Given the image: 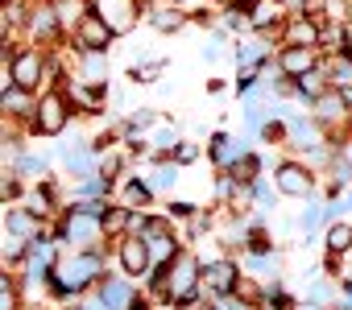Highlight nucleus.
I'll return each instance as SVG.
<instances>
[{
	"label": "nucleus",
	"mask_w": 352,
	"mask_h": 310,
	"mask_svg": "<svg viewBox=\"0 0 352 310\" xmlns=\"http://www.w3.org/2000/svg\"><path fill=\"white\" fill-rule=\"evenodd\" d=\"M100 277H104V257L100 252H87V248H75L71 257H58L50 289L58 298H71V294H83V289L100 285Z\"/></svg>",
	"instance_id": "nucleus-1"
},
{
	"label": "nucleus",
	"mask_w": 352,
	"mask_h": 310,
	"mask_svg": "<svg viewBox=\"0 0 352 310\" xmlns=\"http://www.w3.org/2000/svg\"><path fill=\"white\" fill-rule=\"evenodd\" d=\"M104 219H96V215H83V211H75V207H67V215H63V228H58V240L63 244H75V248H87V252H100V244H104Z\"/></svg>",
	"instance_id": "nucleus-2"
},
{
	"label": "nucleus",
	"mask_w": 352,
	"mask_h": 310,
	"mask_svg": "<svg viewBox=\"0 0 352 310\" xmlns=\"http://www.w3.org/2000/svg\"><path fill=\"white\" fill-rule=\"evenodd\" d=\"M71 124V95L63 91H46L38 112H34V132L38 136H63Z\"/></svg>",
	"instance_id": "nucleus-3"
},
{
	"label": "nucleus",
	"mask_w": 352,
	"mask_h": 310,
	"mask_svg": "<svg viewBox=\"0 0 352 310\" xmlns=\"http://www.w3.org/2000/svg\"><path fill=\"white\" fill-rule=\"evenodd\" d=\"M141 5H149V0H91V9L112 25V34H116V38H124V34L137 25Z\"/></svg>",
	"instance_id": "nucleus-4"
},
{
	"label": "nucleus",
	"mask_w": 352,
	"mask_h": 310,
	"mask_svg": "<svg viewBox=\"0 0 352 310\" xmlns=\"http://www.w3.org/2000/svg\"><path fill=\"white\" fill-rule=\"evenodd\" d=\"M25 34L34 38V42H54L58 34H67L63 29V21H58V9H54V0H38V5H34V0H30V21H25ZM42 46V50H46Z\"/></svg>",
	"instance_id": "nucleus-5"
},
{
	"label": "nucleus",
	"mask_w": 352,
	"mask_h": 310,
	"mask_svg": "<svg viewBox=\"0 0 352 310\" xmlns=\"http://www.w3.org/2000/svg\"><path fill=\"white\" fill-rule=\"evenodd\" d=\"M116 261L129 277H145L153 269V257H149V240L145 236H120L116 240Z\"/></svg>",
	"instance_id": "nucleus-6"
},
{
	"label": "nucleus",
	"mask_w": 352,
	"mask_h": 310,
	"mask_svg": "<svg viewBox=\"0 0 352 310\" xmlns=\"http://www.w3.org/2000/svg\"><path fill=\"white\" fill-rule=\"evenodd\" d=\"M241 285V265L236 261H208L204 265V294L208 298H228Z\"/></svg>",
	"instance_id": "nucleus-7"
},
{
	"label": "nucleus",
	"mask_w": 352,
	"mask_h": 310,
	"mask_svg": "<svg viewBox=\"0 0 352 310\" xmlns=\"http://www.w3.org/2000/svg\"><path fill=\"white\" fill-rule=\"evenodd\" d=\"M71 38H75V50H104V54H108V46H112V38H116V34H112V25L91 9V13L75 25V34H71Z\"/></svg>",
	"instance_id": "nucleus-8"
},
{
	"label": "nucleus",
	"mask_w": 352,
	"mask_h": 310,
	"mask_svg": "<svg viewBox=\"0 0 352 310\" xmlns=\"http://www.w3.org/2000/svg\"><path fill=\"white\" fill-rule=\"evenodd\" d=\"M282 38H286V46H319L323 42V17H315V13L286 17L282 21Z\"/></svg>",
	"instance_id": "nucleus-9"
},
{
	"label": "nucleus",
	"mask_w": 352,
	"mask_h": 310,
	"mask_svg": "<svg viewBox=\"0 0 352 310\" xmlns=\"http://www.w3.org/2000/svg\"><path fill=\"white\" fill-rule=\"evenodd\" d=\"M274 62H278L282 79H298V75L319 67V46H282Z\"/></svg>",
	"instance_id": "nucleus-10"
},
{
	"label": "nucleus",
	"mask_w": 352,
	"mask_h": 310,
	"mask_svg": "<svg viewBox=\"0 0 352 310\" xmlns=\"http://www.w3.org/2000/svg\"><path fill=\"white\" fill-rule=\"evenodd\" d=\"M274 187H278V195L307 199V195L315 191V178H311V170H307V166H298V162H282V166H278V174H274Z\"/></svg>",
	"instance_id": "nucleus-11"
},
{
	"label": "nucleus",
	"mask_w": 352,
	"mask_h": 310,
	"mask_svg": "<svg viewBox=\"0 0 352 310\" xmlns=\"http://www.w3.org/2000/svg\"><path fill=\"white\" fill-rule=\"evenodd\" d=\"M42 211L38 207H17V203H5V232H13V236H25V240H38V236H46L42 232Z\"/></svg>",
	"instance_id": "nucleus-12"
},
{
	"label": "nucleus",
	"mask_w": 352,
	"mask_h": 310,
	"mask_svg": "<svg viewBox=\"0 0 352 310\" xmlns=\"http://www.w3.org/2000/svg\"><path fill=\"white\" fill-rule=\"evenodd\" d=\"M145 9H149V25L157 34H179L191 21V13L179 5V0H153V5H145Z\"/></svg>",
	"instance_id": "nucleus-13"
},
{
	"label": "nucleus",
	"mask_w": 352,
	"mask_h": 310,
	"mask_svg": "<svg viewBox=\"0 0 352 310\" xmlns=\"http://www.w3.org/2000/svg\"><path fill=\"white\" fill-rule=\"evenodd\" d=\"M311 108H315V112H311V116H315V120H319V124H323V128H336V124H340V120H348V112H352V108H348V99H344V91H340V87H331V91H327V95H319V99H315V104H311Z\"/></svg>",
	"instance_id": "nucleus-14"
},
{
	"label": "nucleus",
	"mask_w": 352,
	"mask_h": 310,
	"mask_svg": "<svg viewBox=\"0 0 352 310\" xmlns=\"http://www.w3.org/2000/svg\"><path fill=\"white\" fill-rule=\"evenodd\" d=\"M96 294H100V302H104V310H129L133 306V285L124 281V277H100V285H96Z\"/></svg>",
	"instance_id": "nucleus-15"
},
{
	"label": "nucleus",
	"mask_w": 352,
	"mask_h": 310,
	"mask_svg": "<svg viewBox=\"0 0 352 310\" xmlns=\"http://www.w3.org/2000/svg\"><path fill=\"white\" fill-rule=\"evenodd\" d=\"M208 153H212V158H216V166H220V170H232V166H236V162L245 158L249 149H245V141H241V136L216 132V136H212V145H208Z\"/></svg>",
	"instance_id": "nucleus-16"
},
{
	"label": "nucleus",
	"mask_w": 352,
	"mask_h": 310,
	"mask_svg": "<svg viewBox=\"0 0 352 310\" xmlns=\"http://www.w3.org/2000/svg\"><path fill=\"white\" fill-rule=\"evenodd\" d=\"M79 83L108 87V54L104 50H79Z\"/></svg>",
	"instance_id": "nucleus-17"
},
{
	"label": "nucleus",
	"mask_w": 352,
	"mask_h": 310,
	"mask_svg": "<svg viewBox=\"0 0 352 310\" xmlns=\"http://www.w3.org/2000/svg\"><path fill=\"white\" fill-rule=\"evenodd\" d=\"M270 58H274V46H270L265 34H257V38H249V42H236V62H241V67H265Z\"/></svg>",
	"instance_id": "nucleus-18"
},
{
	"label": "nucleus",
	"mask_w": 352,
	"mask_h": 310,
	"mask_svg": "<svg viewBox=\"0 0 352 310\" xmlns=\"http://www.w3.org/2000/svg\"><path fill=\"white\" fill-rule=\"evenodd\" d=\"M294 87H298V99H307V104H315L319 95H327V91H331V79H327V67L319 62L315 71H307V75H298V79H294Z\"/></svg>",
	"instance_id": "nucleus-19"
},
{
	"label": "nucleus",
	"mask_w": 352,
	"mask_h": 310,
	"mask_svg": "<svg viewBox=\"0 0 352 310\" xmlns=\"http://www.w3.org/2000/svg\"><path fill=\"white\" fill-rule=\"evenodd\" d=\"M282 17H286V9L278 5V0H257V9L249 13V29L253 34H270V29L282 25Z\"/></svg>",
	"instance_id": "nucleus-20"
},
{
	"label": "nucleus",
	"mask_w": 352,
	"mask_h": 310,
	"mask_svg": "<svg viewBox=\"0 0 352 310\" xmlns=\"http://www.w3.org/2000/svg\"><path fill=\"white\" fill-rule=\"evenodd\" d=\"M54 9H58V21L67 34H75V25L91 13V0H54Z\"/></svg>",
	"instance_id": "nucleus-21"
},
{
	"label": "nucleus",
	"mask_w": 352,
	"mask_h": 310,
	"mask_svg": "<svg viewBox=\"0 0 352 310\" xmlns=\"http://www.w3.org/2000/svg\"><path fill=\"white\" fill-rule=\"evenodd\" d=\"M323 67H327V79H331V87H340V91H352V54H331Z\"/></svg>",
	"instance_id": "nucleus-22"
},
{
	"label": "nucleus",
	"mask_w": 352,
	"mask_h": 310,
	"mask_svg": "<svg viewBox=\"0 0 352 310\" xmlns=\"http://www.w3.org/2000/svg\"><path fill=\"white\" fill-rule=\"evenodd\" d=\"M187 166H179V162H174V153H170V158H162L157 162V170H153V178H149V187L153 191H170V187H179V174H183Z\"/></svg>",
	"instance_id": "nucleus-23"
},
{
	"label": "nucleus",
	"mask_w": 352,
	"mask_h": 310,
	"mask_svg": "<svg viewBox=\"0 0 352 310\" xmlns=\"http://www.w3.org/2000/svg\"><path fill=\"white\" fill-rule=\"evenodd\" d=\"M30 95H34V91H21V87H13V91H5V95H0V104H5V112H9V116H17V120H30V116L38 112V108L30 104Z\"/></svg>",
	"instance_id": "nucleus-24"
},
{
	"label": "nucleus",
	"mask_w": 352,
	"mask_h": 310,
	"mask_svg": "<svg viewBox=\"0 0 352 310\" xmlns=\"http://www.w3.org/2000/svg\"><path fill=\"white\" fill-rule=\"evenodd\" d=\"M149 257H153V265H170L174 257H179V240H174L170 232L149 236Z\"/></svg>",
	"instance_id": "nucleus-25"
},
{
	"label": "nucleus",
	"mask_w": 352,
	"mask_h": 310,
	"mask_svg": "<svg viewBox=\"0 0 352 310\" xmlns=\"http://www.w3.org/2000/svg\"><path fill=\"white\" fill-rule=\"evenodd\" d=\"M153 195H157V191H153L149 182H141V178H129V182H124V207H137V211H141V207L153 203Z\"/></svg>",
	"instance_id": "nucleus-26"
},
{
	"label": "nucleus",
	"mask_w": 352,
	"mask_h": 310,
	"mask_svg": "<svg viewBox=\"0 0 352 310\" xmlns=\"http://www.w3.org/2000/svg\"><path fill=\"white\" fill-rule=\"evenodd\" d=\"M323 244H327V252L344 257V252L352 248V224H344V219L336 224V219H331V228H327V240H323Z\"/></svg>",
	"instance_id": "nucleus-27"
},
{
	"label": "nucleus",
	"mask_w": 352,
	"mask_h": 310,
	"mask_svg": "<svg viewBox=\"0 0 352 310\" xmlns=\"http://www.w3.org/2000/svg\"><path fill=\"white\" fill-rule=\"evenodd\" d=\"M129 219H133V207H108V215H104V232L108 236H124L129 232Z\"/></svg>",
	"instance_id": "nucleus-28"
},
{
	"label": "nucleus",
	"mask_w": 352,
	"mask_h": 310,
	"mask_svg": "<svg viewBox=\"0 0 352 310\" xmlns=\"http://www.w3.org/2000/svg\"><path fill=\"white\" fill-rule=\"evenodd\" d=\"M13 174H17V178H30V182H38V178H46V158H17Z\"/></svg>",
	"instance_id": "nucleus-29"
},
{
	"label": "nucleus",
	"mask_w": 352,
	"mask_h": 310,
	"mask_svg": "<svg viewBox=\"0 0 352 310\" xmlns=\"http://www.w3.org/2000/svg\"><path fill=\"white\" fill-rule=\"evenodd\" d=\"M153 149L157 153H174V149H179V132H174V128H157L153 132Z\"/></svg>",
	"instance_id": "nucleus-30"
},
{
	"label": "nucleus",
	"mask_w": 352,
	"mask_h": 310,
	"mask_svg": "<svg viewBox=\"0 0 352 310\" xmlns=\"http://www.w3.org/2000/svg\"><path fill=\"white\" fill-rule=\"evenodd\" d=\"M174 162H179V166H195V162H199V145H195V141H179V149H174Z\"/></svg>",
	"instance_id": "nucleus-31"
},
{
	"label": "nucleus",
	"mask_w": 352,
	"mask_h": 310,
	"mask_svg": "<svg viewBox=\"0 0 352 310\" xmlns=\"http://www.w3.org/2000/svg\"><path fill=\"white\" fill-rule=\"evenodd\" d=\"M162 58H153V62H145V67H133V83H153L157 75H162Z\"/></svg>",
	"instance_id": "nucleus-32"
},
{
	"label": "nucleus",
	"mask_w": 352,
	"mask_h": 310,
	"mask_svg": "<svg viewBox=\"0 0 352 310\" xmlns=\"http://www.w3.org/2000/svg\"><path fill=\"white\" fill-rule=\"evenodd\" d=\"M71 207H75V211H83V215H96V219H104V215H108V203H104V199H75Z\"/></svg>",
	"instance_id": "nucleus-33"
},
{
	"label": "nucleus",
	"mask_w": 352,
	"mask_h": 310,
	"mask_svg": "<svg viewBox=\"0 0 352 310\" xmlns=\"http://www.w3.org/2000/svg\"><path fill=\"white\" fill-rule=\"evenodd\" d=\"M195 211H199V207H195V203H187V199H170V207H166V215H170V219H191Z\"/></svg>",
	"instance_id": "nucleus-34"
},
{
	"label": "nucleus",
	"mask_w": 352,
	"mask_h": 310,
	"mask_svg": "<svg viewBox=\"0 0 352 310\" xmlns=\"http://www.w3.org/2000/svg\"><path fill=\"white\" fill-rule=\"evenodd\" d=\"M274 191H278V187H274ZM274 191H270V182H265V178H257V182H253V199H257L261 207H270V203H274Z\"/></svg>",
	"instance_id": "nucleus-35"
},
{
	"label": "nucleus",
	"mask_w": 352,
	"mask_h": 310,
	"mask_svg": "<svg viewBox=\"0 0 352 310\" xmlns=\"http://www.w3.org/2000/svg\"><path fill=\"white\" fill-rule=\"evenodd\" d=\"M307 298H311V302H323V306H327V302H331V285H327V281H315V285L307 289Z\"/></svg>",
	"instance_id": "nucleus-36"
},
{
	"label": "nucleus",
	"mask_w": 352,
	"mask_h": 310,
	"mask_svg": "<svg viewBox=\"0 0 352 310\" xmlns=\"http://www.w3.org/2000/svg\"><path fill=\"white\" fill-rule=\"evenodd\" d=\"M336 273H340V285H352V248L340 257V269Z\"/></svg>",
	"instance_id": "nucleus-37"
},
{
	"label": "nucleus",
	"mask_w": 352,
	"mask_h": 310,
	"mask_svg": "<svg viewBox=\"0 0 352 310\" xmlns=\"http://www.w3.org/2000/svg\"><path fill=\"white\" fill-rule=\"evenodd\" d=\"M278 5L286 9V17H298V13H307V9H311V0H278Z\"/></svg>",
	"instance_id": "nucleus-38"
},
{
	"label": "nucleus",
	"mask_w": 352,
	"mask_h": 310,
	"mask_svg": "<svg viewBox=\"0 0 352 310\" xmlns=\"http://www.w3.org/2000/svg\"><path fill=\"white\" fill-rule=\"evenodd\" d=\"M340 158L352 166V136H348V141H340Z\"/></svg>",
	"instance_id": "nucleus-39"
},
{
	"label": "nucleus",
	"mask_w": 352,
	"mask_h": 310,
	"mask_svg": "<svg viewBox=\"0 0 352 310\" xmlns=\"http://www.w3.org/2000/svg\"><path fill=\"white\" fill-rule=\"evenodd\" d=\"M204 58H208V62H216V58H220V42H212V46H204Z\"/></svg>",
	"instance_id": "nucleus-40"
},
{
	"label": "nucleus",
	"mask_w": 352,
	"mask_h": 310,
	"mask_svg": "<svg viewBox=\"0 0 352 310\" xmlns=\"http://www.w3.org/2000/svg\"><path fill=\"white\" fill-rule=\"evenodd\" d=\"M294 310H327V306H323V302H311V298H307V302H298Z\"/></svg>",
	"instance_id": "nucleus-41"
},
{
	"label": "nucleus",
	"mask_w": 352,
	"mask_h": 310,
	"mask_svg": "<svg viewBox=\"0 0 352 310\" xmlns=\"http://www.w3.org/2000/svg\"><path fill=\"white\" fill-rule=\"evenodd\" d=\"M129 310H153V306H149L145 298H133V306H129Z\"/></svg>",
	"instance_id": "nucleus-42"
},
{
	"label": "nucleus",
	"mask_w": 352,
	"mask_h": 310,
	"mask_svg": "<svg viewBox=\"0 0 352 310\" xmlns=\"http://www.w3.org/2000/svg\"><path fill=\"white\" fill-rule=\"evenodd\" d=\"M220 5H224V9H228V5H236V0H220Z\"/></svg>",
	"instance_id": "nucleus-43"
},
{
	"label": "nucleus",
	"mask_w": 352,
	"mask_h": 310,
	"mask_svg": "<svg viewBox=\"0 0 352 310\" xmlns=\"http://www.w3.org/2000/svg\"><path fill=\"white\" fill-rule=\"evenodd\" d=\"M34 310H46V306H34Z\"/></svg>",
	"instance_id": "nucleus-44"
},
{
	"label": "nucleus",
	"mask_w": 352,
	"mask_h": 310,
	"mask_svg": "<svg viewBox=\"0 0 352 310\" xmlns=\"http://www.w3.org/2000/svg\"><path fill=\"white\" fill-rule=\"evenodd\" d=\"M34 5H38V0H34Z\"/></svg>",
	"instance_id": "nucleus-45"
}]
</instances>
